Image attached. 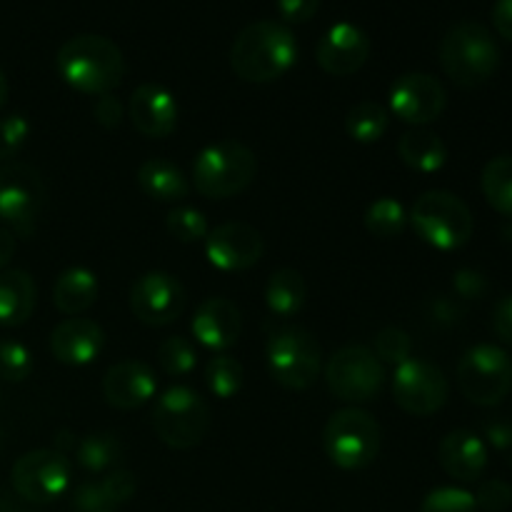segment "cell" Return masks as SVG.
Wrapping results in <instances>:
<instances>
[{"label": "cell", "instance_id": "25", "mask_svg": "<svg viewBox=\"0 0 512 512\" xmlns=\"http://www.w3.org/2000/svg\"><path fill=\"white\" fill-rule=\"evenodd\" d=\"M138 185L148 198L158 203H180L188 198L190 180L183 170L165 158H150L138 168Z\"/></svg>", "mask_w": 512, "mask_h": 512}, {"label": "cell", "instance_id": "29", "mask_svg": "<svg viewBox=\"0 0 512 512\" xmlns=\"http://www.w3.org/2000/svg\"><path fill=\"white\" fill-rule=\"evenodd\" d=\"M75 460L85 473H105V470L115 468L118 460L123 458V445H120L118 435L113 433H95L85 435L83 440L75 443Z\"/></svg>", "mask_w": 512, "mask_h": 512}, {"label": "cell", "instance_id": "47", "mask_svg": "<svg viewBox=\"0 0 512 512\" xmlns=\"http://www.w3.org/2000/svg\"><path fill=\"white\" fill-rule=\"evenodd\" d=\"M8 93H10L8 78H5V73H3V70H0V108H3L5 100H8Z\"/></svg>", "mask_w": 512, "mask_h": 512}, {"label": "cell", "instance_id": "37", "mask_svg": "<svg viewBox=\"0 0 512 512\" xmlns=\"http://www.w3.org/2000/svg\"><path fill=\"white\" fill-rule=\"evenodd\" d=\"M375 355H378L380 363H388L398 368L400 363L410 360V353H413V340L405 330L400 328H383L378 335H375Z\"/></svg>", "mask_w": 512, "mask_h": 512}, {"label": "cell", "instance_id": "34", "mask_svg": "<svg viewBox=\"0 0 512 512\" xmlns=\"http://www.w3.org/2000/svg\"><path fill=\"white\" fill-rule=\"evenodd\" d=\"M158 363L170 378H183V375L193 373L195 363H198V353H195L193 343H188L183 335H173V338H165L160 343Z\"/></svg>", "mask_w": 512, "mask_h": 512}, {"label": "cell", "instance_id": "43", "mask_svg": "<svg viewBox=\"0 0 512 512\" xmlns=\"http://www.w3.org/2000/svg\"><path fill=\"white\" fill-rule=\"evenodd\" d=\"M493 328L505 345H512V295L495 305Z\"/></svg>", "mask_w": 512, "mask_h": 512}, {"label": "cell", "instance_id": "40", "mask_svg": "<svg viewBox=\"0 0 512 512\" xmlns=\"http://www.w3.org/2000/svg\"><path fill=\"white\" fill-rule=\"evenodd\" d=\"M475 503H478V510L485 512H505L512 505V488L505 480H488L478 488L475 493Z\"/></svg>", "mask_w": 512, "mask_h": 512}, {"label": "cell", "instance_id": "44", "mask_svg": "<svg viewBox=\"0 0 512 512\" xmlns=\"http://www.w3.org/2000/svg\"><path fill=\"white\" fill-rule=\"evenodd\" d=\"M493 23L498 33L512 43V0H495Z\"/></svg>", "mask_w": 512, "mask_h": 512}, {"label": "cell", "instance_id": "28", "mask_svg": "<svg viewBox=\"0 0 512 512\" xmlns=\"http://www.w3.org/2000/svg\"><path fill=\"white\" fill-rule=\"evenodd\" d=\"M308 298V285L303 275L293 268L275 270L265 285V305L275 318H293L303 310Z\"/></svg>", "mask_w": 512, "mask_h": 512}, {"label": "cell", "instance_id": "10", "mask_svg": "<svg viewBox=\"0 0 512 512\" xmlns=\"http://www.w3.org/2000/svg\"><path fill=\"white\" fill-rule=\"evenodd\" d=\"M458 388L480 408L500 405L512 390V360L498 345H475L458 363Z\"/></svg>", "mask_w": 512, "mask_h": 512}, {"label": "cell", "instance_id": "15", "mask_svg": "<svg viewBox=\"0 0 512 512\" xmlns=\"http://www.w3.org/2000/svg\"><path fill=\"white\" fill-rule=\"evenodd\" d=\"M448 93L435 75L405 73L390 85V110L410 125H428L443 115Z\"/></svg>", "mask_w": 512, "mask_h": 512}, {"label": "cell", "instance_id": "8", "mask_svg": "<svg viewBox=\"0 0 512 512\" xmlns=\"http://www.w3.org/2000/svg\"><path fill=\"white\" fill-rule=\"evenodd\" d=\"M265 360L275 383L288 390H308L323 368L318 340L303 328H285L270 335Z\"/></svg>", "mask_w": 512, "mask_h": 512}, {"label": "cell", "instance_id": "31", "mask_svg": "<svg viewBox=\"0 0 512 512\" xmlns=\"http://www.w3.org/2000/svg\"><path fill=\"white\" fill-rule=\"evenodd\" d=\"M480 188L490 208L505 218H512V155H498L485 165Z\"/></svg>", "mask_w": 512, "mask_h": 512}, {"label": "cell", "instance_id": "22", "mask_svg": "<svg viewBox=\"0 0 512 512\" xmlns=\"http://www.w3.org/2000/svg\"><path fill=\"white\" fill-rule=\"evenodd\" d=\"M438 460L458 483H475L488 468V448L473 430H453L438 445Z\"/></svg>", "mask_w": 512, "mask_h": 512}, {"label": "cell", "instance_id": "3", "mask_svg": "<svg viewBox=\"0 0 512 512\" xmlns=\"http://www.w3.org/2000/svg\"><path fill=\"white\" fill-rule=\"evenodd\" d=\"M440 65L460 88L488 83L500 68V48L485 25L465 20L453 25L440 43Z\"/></svg>", "mask_w": 512, "mask_h": 512}, {"label": "cell", "instance_id": "13", "mask_svg": "<svg viewBox=\"0 0 512 512\" xmlns=\"http://www.w3.org/2000/svg\"><path fill=\"white\" fill-rule=\"evenodd\" d=\"M450 385L443 370L428 360L410 358L395 368L393 375V398L405 413L433 415L448 403Z\"/></svg>", "mask_w": 512, "mask_h": 512}, {"label": "cell", "instance_id": "4", "mask_svg": "<svg viewBox=\"0 0 512 512\" xmlns=\"http://www.w3.org/2000/svg\"><path fill=\"white\" fill-rule=\"evenodd\" d=\"M258 173L255 153L243 143L223 140L200 150L193 160V185L203 198L225 200L243 193Z\"/></svg>", "mask_w": 512, "mask_h": 512}, {"label": "cell", "instance_id": "17", "mask_svg": "<svg viewBox=\"0 0 512 512\" xmlns=\"http://www.w3.org/2000/svg\"><path fill=\"white\" fill-rule=\"evenodd\" d=\"M370 38L363 28L355 23H335L325 30L318 43V63L320 68L335 78L353 75L368 63Z\"/></svg>", "mask_w": 512, "mask_h": 512}, {"label": "cell", "instance_id": "27", "mask_svg": "<svg viewBox=\"0 0 512 512\" xmlns=\"http://www.w3.org/2000/svg\"><path fill=\"white\" fill-rule=\"evenodd\" d=\"M398 155L410 170L430 175V173H438V170L443 168L445 160H448V148H445L440 135H435L433 130L415 128V130H408V133L400 138Z\"/></svg>", "mask_w": 512, "mask_h": 512}, {"label": "cell", "instance_id": "21", "mask_svg": "<svg viewBox=\"0 0 512 512\" xmlns=\"http://www.w3.org/2000/svg\"><path fill=\"white\" fill-rule=\"evenodd\" d=\"M105 345L103 328L88 318H68L50 333V353L63 365H88Z\"/></svg>", "mask_w": 512, "mask_h": 512}, {"label": "cell", "instance_id": "9", "mask_svg": "<svg viewBox=\"0 0 512 512\" xmlns=\"http://www.w3.org/2000/svg\"><path fill=\"white\" fill-rule=\"evenodd\" d=\"M45 183L35 168L25 163L0 165V223L20 238H30L38 228L45 205Z\"/></svg>", "mask_w": 512, "mask_h": 512}, {"label": "cell", "instance_id": "24", "mask_svg": "<svg viewBox=\"0 0 512 512\" xmlns=\"http://www.w3.org/2000/svg\"><path fill=\"white\" fill-rule=\"evenodd\" d=\"M38 303L35 280L25 270H3L0 273V325L20 328L33 318Z\"/></svg>", "mask_w": 512, "mask_h": 512}, {"label": "cell", "instance_id": "7", "mask_svg": "<svg viewBox=\"0 0 512 512\" xmlns=\"http://www.w3.org/2000/svg\"><path fill=\"white\" fill-rule=\"evenodd\" d=\"M323 448L340 470H363L380 453V425L360 408H343L330 415L323 430Z\"/></svg>", "mask_w": 512, "mask_h": 512}, {"label": "cell", "instance_id": "20", "mask_svg": "<svg viewBox=\"0 0 512 512\" xmlns=\"http://www.w3.org/2000/svg\"><path fill=\"white\" fill-rule=\"evenodd\" d=\"M158 390L155 373L140 360H123L108 368L103 378L105 403L118 410H133L148 403Z\"/></svg>", "mask_w": 512, "mask_h": 512}, {"label": "cell", "instance_id": "45", "mask_svg": "<svg viewBox=\"0 0 512 512\" xmlns=\"http://www.w3.org/2000/svg\"><path fill=\"white\" fill-rule=\"evenodd\" d=\"M15 248H18V243H15V235L10 233L8 228H0V273H3L5 265L13 260Z\"/></svg>", "mask_w": 512, "mask_h": 512}, {"label": "cell", "instance_id": "5", "mask_svg": "<svg viewBox=\"0 0 512 512\" xmlns=\"http://www.w3.org/2000/svg\"><path fill=\"white\" fill-rule=\"evenodd\" d=\"M415 233L435 250H458L470 243L475 230L468 205L448 190H428L415 200L410 210Z\"/></svg>", "mask_w": 512, "mask_h": 512}, {"label": "cell", "instance_id": "36", "mask_svg": "<svg viewBox=\"0 0 512 512\" xmlns=\"http://www.w3.org/2000/svg\"><path fill=\"white\" fill-rule=\"evenodd\" d=\"M33 373V355L18 340H0V380L23 383Z\"/></svg>", "mask_w": 512, "mask_h": 512}, {"label": "cell", "instance_id": "35", "mask_svg": "<svg viewBox=\"0 0 512 512\" xmlns=\"http://www.w3.org/2000/svg\"><path fill=\"white\" fill-rule=\"evenodd\" d=\"M165 228L180 243H198V240L208 238V218H205L200 210L188 208V205H180V208H173L165 218Z\"/></svg>", "mask_w": 512, "mask_h": 512}, {"label": "cell", "instance_id": "32", "mask_svg": "<svg viewBox=\"0 0 512 512\" xmlns=\"http://www.w3.org/2000/svg\"><path fill=\"white\" fill-rule=\"evenodd\" d=\"M408 213H405L403 205L393 198H380L375 203H370V208L365 210V228L370 235L380 240H395L405 233L408 228Z\"/></svg>", "mask_w": 512, "mask_h": 512}, {"label": "cell", "instance_id": "39", "mask_svg": "<svg viewBox=\"0 0 512 512\" xmlns=\"http://www.w3.org/2000/svg\"><path fill=\"white\" fill-rule=\"evenodd\" d=\"M30 135V123L25 115H5L0 118V163H10V158L20 153Z\"/></svg>", "mask_w": 512, "mask_h": 512}, {"label": "cell", "instance_id": "46", "mask_svg": "<svg viewBox=\"0 0 512 512\" xmlns=\"http://www.w3.org/2000/svg\"><path fill=\"white\" fill-rule=\"evenodd\" d=\"M488 435H490V440L498 445V448H508V445H512V428H510V425H505V423L490 425Z\"/></svg>", "mask_w": 512, "mask_h": 512}, {"label": "cell", "instance_id": "2", "mask_svg": "<svg viewBox=\"0 0 512 512\" xmlns=\"http://www.w3.org/2000/svg\"><path fill=\"white\" fill-rule=\"evenodd\" d=\"M55 70L73 90L100 98L123 83L125 58L105 35L83 33L63 43L55 55Z\"/></svg>", "mask_w": 512, "mask_h": 512}, {"label": "cell", "instance_id": "33", "mask_svg": "<svg viewBox=\"0 0 512 512\" xmlns=\"http://www.w3.org/2000/svg\"><path fill=\"white\" fill-rule=\"evenodd\" d=\"M245 380L243 365L230 355H215L210 358L208 368H205V383L208 390L220 400H230L240 393Z\"/></svg>", "mask_w": 512, "mask_h": 512}, {"label": "cell", "instance_id": "16", "mask_svg": "<svg viewBox=\"0 0 512 512\" xmlns=\"http://www.w3.org/2000/svg\"><path fill=\"white\" fill-rule=\"evenodd\" d=\"M265 240L260 230L248 223H223L205 238V258L223 273H240L260 263Z\"/></svg>", "mask_w": 512, "mask_h": 512}, {"label": "cell", "instance_id": "26", "mask_svg": "<svg viewBox=\"0 0 512 512\" xmlns=\"http://www.w3.org/2000/svg\"><path fill=\"white\" fill-rule=\"evenodd\" d=\"M98 300V278L88 268H68L53 285V305L68 318H78Z\"/></svg>", "mask_w": 512, "mask_h": 512}, {"label": "cell", "instance_id": "30", "mask_svg": "<svg viewBox=\"0 0 512 512\" xmlns=\"http://www.w3.org/2000/svg\"><path fill=\"white\" fill-rule=\"evenodd\" d=\"M390 128V113L375 100H363L355 108L348 110L345 118V133L355 140V143H378Z\"/></svg>", "mask_w": 512, "mask_h": 512}, {"label": "cell", "instance_id": "48", "mask_svg": "<svg viewBox=\"0 0 512 512\" xmlns=\"http://www.w3.org/2000/svg\"><path fill=\"white\" fill-rule=\"evenodd\" d=\"M105 512H113V510H105Z\"/></svg>", "mask_w": 512, "mask_h": 512}, {"label": "cell", "instance_id": "11", "mask_svg": "<svg viewBox=\"0 0 512 512\" xmlns=\"http://www.w3.org/2000/svg\"><path fill=\"white\" fill-rule=\"evenodd\" d=\"M325 383L343 403H370L383 388L385 368L370 348L348 345L330 355L325 365Z\"/></svg>", "mask_w": 512, "mask_h": 512}, {"label": "cell", "instance_id": "1", "mask_svg": "<svg viewBox=\"0 0 512 512\" xmlns=\"http://www.w3.org/2000/svg\"><path fill=\"white\" fill-rule=\"evenodd\" d=\"M298 60V40L285 23L258 20L243 28L230 48V65L245 83H273Z\"/></svg>", "mask_w": 512, "mask_h": 512}, {"label": "cell", "instance_id": "6", "mask_svg": "<svg viewBox=\"0 0 512 512\" xmlns=\"http://www.w3.org/2000/svg\"><path fill=\"white\" fill-rule=\"evenodd\" d=\"M153 428L160 443L173 450H190L203 443L210 428V408L193 388L173 385L158 398Z\"/></svg>", "mask_w": 512, "mask_h": 512}, {"label": "cell", "instance_id": "38", "mask_svg": "<svg viewBox=\"0 0 512 512\" xmlns=\"http://www.w3.org/2000/svg\"><path fill=\"white\" fill-rule=\"evenodd\" d=\"M420 512H478L475 495L463 488H438L428 493Z\"/></svg>", "mask_w": 512, "mask_h": 512}, {"label": "cell", "instance_id": "19", "mask_svg": "<svg viewBox=\"0 0 512 512\" xmlns=\"http://www.w3.org/2000/svg\"><path fill=\"white\" fill-rule=\"evenodd\" d=\"M243 330L240 308L228 298H208L198 305L193 318V335L200 345L223 353L233 348Z\"/></svg>", "mask_w": 512, "mask_h": 512}, {"label": "cell", "instance_id": "41", "mask_svg": "<svg viewBox=\"0 0 512 512\" xmlns=\"http://www.w3.org/2000/svg\"><path fill=\"white\" fill-rule=\"evenodd\" d=\"M278 3V13L285 23H308L315 13H318L320 0H275Z\"/></svg>", "mask_w": 512, "mask_h": 512}, {"label": "cell", "instance_id": "18", "mask_svg": "<svg viewBox=\"0 0 512 512\" xmlns=\"http://www.w3.org/2000/svg\"><path fill=\"white\" fill-rule=\"evenodd\" d=\"M128 118L133 128L145 138H168L178 125V103L163 85L143 83L130 95Z\"/></svg>", "mask_w": 512, "mask_h": 512}, {"label": "cell", "instance_id": "14", "mask_svg": "<svg viewBox=\"0 0 512 512\" xmlns=\"http://www.w3.org/2000/svg\"><path fill=\"white\" fill-rule=\"evenodd\" d=\"M188 305V293L175 275L153 270L140 275L130 288V310L143 325L163 328L175 323Z\"/></svg>", "mask_w": 512, "mask_h": 512}, {"label": "cell", "instance_id": "23", "mask_svg": "<svg viewBox=\"0 0 512 512\" xmlns=\"http://www.w3.org/2000/svg\"><path fill=\"white\" fill-rule=\"evenodd\" d=\"M138 490V480L130 470H113L100 480H85L70 495L75 512H105L128 503Z\"/></svg>", "mask_w": 512, "mask_h": 512}, {"label": "cell", "instance_id": "12", "mask_svg": "<svg viewBox=\"0 0 512 512\" xmlns=\"http://www.w3.org/2000/svg\"><path fill=\"white\" fill-rule=\"evenodd\" d=\"M10 483L28 503H53L70 490V463L58 450H30L15 460Z\"/></svg>", "mask_w": 512, "mask_h": 512}, {"label": "cell", "instance_id": "42", "mask_svg": "<svg viewBox=\"0 0 512 512\" xmlns=\"http://www.w3.org/2000/svg\"><path fill=\"white\" fill-rule=\"evenodd\" d=\"M95 120L103 125L105 130L118 128L120 120H123V105L115 95H100L98 103H95Z\"/></svg>", "mask_w": 512, "mask_h": 512}]
</instances>
